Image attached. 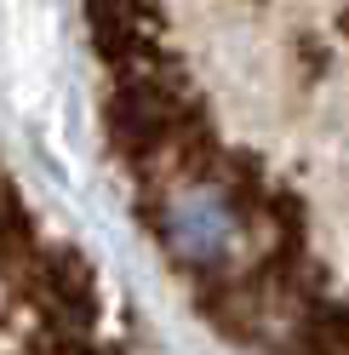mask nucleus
I'll use <instances>...</instances> for the list:
<instances>
[{
	"label": "nucleus",
	"mask_w": 349,
	"mask_h": 355,
	"mask_svg": "<svg viewBox=\"0 0 349 355\" xmlns=\"http://www.w3.org/2000/svg\"><path fill=\"white\" fill-rule=\"evenodd\" d=\"M338 35H343V40H349V12H343V17H338Z\"/></svg>",
	"instance_id": "nucleus-2"
},
{
	"label": "nucleus",
	"mask_w": 349,
	"mask_h": 355,
	"mask_svg": "<svg viewBox=\"0 0 349 355\" xmlns=\"http://www.w3.org/2000/svg\"><path fill=\"white\" fill-rule=\"evenodd\" d=\"M138 218L189 281L235 270V252H241V241H247V224H241V212H235L229 189L217 184V178L143 184L138 189Z\"/></svg>",
	"instance_id": "nucleus-1"
}]
</instances>
